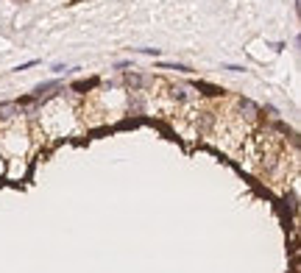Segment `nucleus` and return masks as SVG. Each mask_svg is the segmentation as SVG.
I'll return each instance as SVG.
<instances>
[{
    "label": "nucleus",
    "instance_id": "nucleus-1",
    "mask_svg": "<svg viewBox=\"0 0 301 273\" xmlns=\"http://www.w3.org/2000/svg\"><path fill=\"white\" fill-rule=\"evenodd\" d=\"M159 67L162 70H179V73H190V67H187V64H179V62H162Z\"/></svg>",
    "mask_w": 301,
    "mask_h": 273
},
{
    "label": "nucleus",
    "instance_id": "nucleus-2",
    "mask_svg": "<svg viewBox=\"0 0 301 273\" xmlns=\"http://www.w3.org/2000/svg\"><path fill=\"white\" fill-rule=\"evenodd\" d=\"M134 53H143V56H162V50L159 47H131Z\"/></svg>",
    "mask_w": 301,
    "mask_h": 273
},
{
    "label": "nucleus",
    "instance_id": "nucleus-3",
    "mask_svg": "<svg viewBox=\"0 0 301 273\" xmlns=\"http://www.w3.org/2000/svg\"><path fill=\"white\" fill-rule=\"evenodd\" d=\"M39 64V59H31V62H22V64H17L14 67V73H20V70H31V67H37Z\"/></svg>",
    "mask_w": 301,
    "mask_h": 273
}]
</instances>
